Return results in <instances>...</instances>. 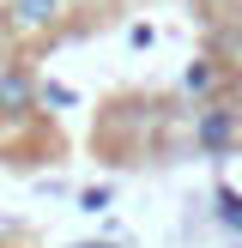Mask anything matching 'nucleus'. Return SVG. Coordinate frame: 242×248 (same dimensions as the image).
Listing matches in <instances>:
<instances>
[{"instance_id":"obj_1","label":"nucleus","mask_w":242,"mask_h":248,"mask_svg":"<svg viewBox=\"0 0 242 248\" xmlns=\"http://www.w3.org/2000/svg\"><path fill=\"white\" fill-rule=\"evenodd\" d=\"M36 91H43V79H36L30 61L0 55V121H30L36 115Z\"/></svg>"},{"instance_id":"obj_2","label":"nucleus","mask_w":242,"mask_h":248,"mask_svg":"<svg viewBox=\"0 0 242 248\" xmlns=\"http://www.w3.org/2000/svg\"><path fill=\"white\" fill-rule=\"evenodd\" d=\"M67 12H73V0H6L12 36H48V31H60Z\"/></svg>"},{"instance_id":"obj_3","label":"nucleus","mask_w":242,"mask_h":248,"mask_svg":"<svg viewBox=\"0 0 242 248\" xmlns=\"http://www.w3.org/2000/svg\"><path fill=\"white\" fill-rule=\"evenodd\" d=\"M236 115H230V109H206L200 115V145L206 152H230V145H236Z\"/></svg>"},{"instance_id":"obj_4","label":"nucleus","mask_w":242,"mask_h":248,"mask_svg":"<svg viewBox=\"0 0 242 248\" xmlns=\"http://www.w3.org/2000/svg\"><path fill=\"white\" fill-rule=\"evenodd\" d=\"M73 103H79L73 85H43V91H36V109H73Z\"/></svg>"},{"instance_id":"obj_5","label":"nucleus","mask_w":242,"mask_h":248,"mask_svg":"<svg viewBox=\"0 0 242 248\" xmlns=\"http://www.w3.org/2000/svg\"><path fill=\"white\" fill-rule=\"evenodd\" d=\"M182 85H188V91H212V85H218V61H194Z\"/></svg>"},{"instance_id":"obj_6","label":"nucleus","mask_w":242,"mask_h":248,"mask_svg":"<svg viewBox=\"0 0 242 248\" xmlns=\"http://www.w3.org/2000/svg\"><path fill=\"white\" fill-rule=\"evenodd\" d=\"M218 218H224L230 230H242V194H230V188H218Z\"/></svg>"},{"instance_id":"obj_7","label":"nucleus","mask_w":242,"mask_h":248,"mask_svg":"<svg viewBox=\"0 0 242 248\" xmlns=\"http://www.w3.org/2000/svg\"><path fill=\"white\" fill-rule=\"evenodd\" d=\"M79 206H85V212H109V188H85Z\"/></svg>"},{"instance_id":"obj_8","label":"nucleus","mask_w":242,"mask_h":248,"mask_svg":"<svg viewBox=\"0 0 242 248\" xmlns=\"http://www.w3.org/2000/svg\"><path fill=\"white\" fill-rule=\"evenodd\" d=\"M0 36H12V24H6V0H0Z\"/></svg>"},{"instance_id":"obj_9","label":"nucleus","mask_w":242,"mask_h":248,"mask_svg":"<svg viewBox=\"0 0 242 248\" xmlns=\"http://www.w3.org/2000/svg\"><path fill=\"white\" fill-rule=\"evenodd\" d=\"M79 248H109V242H79Z\"/></svg>"},{"instance_id":"obj_10","label":"nucleus","mask_w":242,"mask_h":248,"mask_svg":"<svg viewBox=\"0 0 242 248\" xmlns=\"http://www.w3.org/2000/svg\"><path fill=\"white\" fill-rule=\"evenodd\" d=\"M200 6H224V0H200Z\"/></svg>"}]
</instances>
